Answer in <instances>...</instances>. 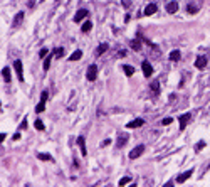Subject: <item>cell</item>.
Segmentation results:
<instances>
[{
    "mask_svg": "<svg viewBox=\"0 0 210 187\" xmlns=\"http://www.w3.org/2000/svg\"><path fill=\"white\" fill-rule=\"evenodd\" d=\"M86 78H87V81H96V78H97V66H96V64H91V66L87 68Z\"/></svg>",
    "mask_w": 210,
    "mask_h": 187,
    "instance_id": "cell-1",
    "label": "cell"
},
{
    "mask_svg": "<svg viewBox=\"0 0 210 187\" xmlns=\"http://www.w3.org/2000/svg\"><path fill=\"white\" fill-rule=\"evenodd\" d=\"M143 152H145V145H138V147H134L133 150L130 152V158H133V160H134V158L140 157Z\"/></svg>",
    "mask_w": 210,
    "mask_h": 187,
    "instance_id": "cell-2",
    "label": "cell"
},
{
    "mask_svg": "<svg viewBox=\"0 0 210 187\" xmlns=\"http://www.w3.org/2000/svg\"><path fill=\"white\" fill-rule=\"evenodd\" d=\"M192 120V113H185V115H181L178 121H180V130H185L187 128V123Z\"/></svg>",
    "mask_w": 210,
    "mask_h": 187,
    "instance_id": "cell-3",
    "label": "cell"
},
{
    "mask_svg": "<svg viewBox=\"0 0 210 187\" xmlns=\"http://www.w3.org/2000/svg\"><path fill=\"white\" fill-rule=\"evenodd\" d=\"M141 68H143V74L146 76V78H150V76L153 74V68H151V64H150L148 61H143Z\"/></svg>",
    "mask_w": 210,
    "mask_h": 187,
    "instance_id": "cell-4",
    "label": "cell"
},
{
    "mask_svg": "<svg viewBox=\"0 0 210 187\" xmlns=\"http://www.w3.org/2000/svg\"><path fill=\"white\" fill-rule=\"evenodd\" d=\"M14 68H15V71H17V76H19V81L22 83L24 81V73H22V61H15L14 62Z\"/></svg>",
    "mask_w": 210,
    "mask_h": 187,
    "instance_id": "cell-5",
    "label": "cell"
},
{
    "mask_svg": "<svg viewBox=\"0 0 210 187\" xmlns=\"http://www.w3.org/2000/svg\"><path fill=\"white\" fill-rule=\"evenodd\" d=\"M192 174H193V169H190V170H187V172L180 174V175L177 177V182H178V184H183V182H185L188 177H192Z\"/></svg>",
    "mask_w": 210,
    "mask_h": 187,
    "instance_id": "cell-6",
    "label": "cell"
},
{
    "mask_svg": "<svg viewBox=\"0 0 210 187\" xmlns=\"http://www.w3.org/2000/svg\"><path fill=\"white\" fill-rule=\"evenodd\" d=\"M205 66H207V58H205V56H198V58L195 59V68L203 69Z\"/></svg>",
    "mask_w": 210,
    "mask_h": 187,
    "instance_id": "cell-7",
    "label": "cell"
},
{
    "mask_svg": "<svg viewBox=\"0 0 210 187\" xmlns=\"http://www.w3.org/2000/svg\"><path fill=\"white\" fill-rule=\"evenodd\" d=\"M126 142H128V135H126V133H119V135H118V143H116V147L123 148L124 145H126Z\"/></svg>",
    "mask_w": 210,
    "mask_h": 187,
    "instance_id": "cell-8",
    "label": "cell"
},
{
    "mask_svg": "<svg viewBox=\"0 0 210 187\" xmlns=\"http://www.w3.org/2000/svg\"><path fill=\"white\" fill-rule=\"evenodd\" d=\"M145 125V120L143 118H136V120H133V121H130L126 127L128 128H140V127H143Z\"/></svg>",
    "mask_w": 210,
    "mask_h": 187,
    "instance_id": "cell-9",
    "label": "cell"
},
{
    "mask_svg": "<svg viewBox=\"0 0 210 187\" xmlns=\"http://www.w3.org/2000/svg\"><path fill=\"white\" fill-rule=\"evenodd\" d=\"M84 17H87V10H86V9L77 10L76 15H74V22H81V20L84 19Z\"/></svg>",
    "mask_w": 210,
    "mask_h": 187,
    "instance_id": "cell-10",
    "label": "cell"
},
{
    "mask_svg": "<svg viewBox=\"0 0 210 187\" xmlns=\"http://www.w3.org/2000/svg\"><path fill=\"white\" fill-rule=\"evenodd\" d=\"M77 145H79V148H81V153L82 155H86L87 150H86V142H84V137H77Z\"/></svg>",
    "mask_w": 210,
    "mask_h": 187,
    "instance_id": "cell-11",
    "label": "cell"
},
{
    "mask_svg": "<svg viewBox=\"0 0 210 187\" xmlns=\"http://www.w3.org/2000/svg\"><path fill=\"white\" fill-rule=\"evenodd\" d=\"M155 12H156V3H148L143 14H145V15H153Z\"/></svg>",
    "mask_w": 210,
    "mask_h": 187,
    "instance_id": "cell-12",
    "label": "cell"
},
{
    "mask_svg": "<svg viewBox=\"0 0 210 187\" xmlns=\"http://www.w3.org/2000/svg\"><path fill=\"white\" fill-rule=\"evenodd\" d=\"M178 10V2H170L168 5H166V12L168 14H175Z\"/></svg>",
    "mask_w": 210,
    "mask_h": 187,
    "instance_id": "cell-13",
    "label": "cell"
},
{
    "mask_svg": "<svg viewBox=\"0 0 210 187\" xmlns=\"http://www.w3.org/2000/svg\"><path fill=\"white\" fill-rule=\"evenodd\" d=\"M108 49H109V46H108L106 42H103V44H101V46L97 47V51H96V56H103V54H104V52H106Z\"/></svg>",
    "mask_w": 210,
    "mask_h": 187,
    "instance_id": "cell-14",
    "label": "cell"
},
{
    "mask_svg": "<svg viewBox=\"0 0 210 187\" xmlns=\"http://www.w3.org/2000/svg\"><path fill=\"white\" fill-rule=\"evenodd\" d=\"M2 76H3V79H5V83H10V69L3 68L2 69Z\"/></svg>",
    "mask_w": 210,
    "mask_h": 187,
    "instance_id": "cell-15",
    "label": "cell"
},
{
    "mask_svg": "<svg viewBox=\"0 0 210 187\" xmlns=\"http://www.w3.org/2000/svg\"><path fill=\"white\" fill-rule=\"evenodd\" d=\"M130 46H131V49H133V51H140V49H141V42H140L138 39L131 40V44H130Z\"/></svg>",
    "mask_w": 210,
    "mask_h": 187,
    "instance_id": "cell-16",
    "label": "cell"
},
{
    "mask_svg": "<svg viewBox=\"0 0 210 187\" xmlns=\"http://www.w3.org/2000/svg\"><path fill=\"white\" fill-rule=\"evenodd\" d=\"M123 71H124V74H126V76H133L134 68H133V66H128V64H126V66H123Z\"/></svg>",
    "mask_w": 210,
    "mask_h": 187,
    "instance_id": "cell-17",
    "label": "cell"
},
{
    "mask_svg": "<svg viewBox=\"0 0 210 187\" xmlns=\"http://www.w3.org/2000/svg\"><path fill=\"white\" fill-rule=\"evenodd\" d=\"M44 110H46V101H44V99H40V103L35 106V113H42Z\"/></svg>",
    "mask_w": 210,
    "mask_h": 187,
    "instance_id": "cell-18",
    "label": "cell"
},
{
    "mask_svg": "<svg viewBox=\"0 0 210 187\" xmlns=\"http://www.w3.org/2000/svg\"><path fill=\"white\" fill-rule=\"evenodd\" d=\"M198 9H200V5H198V3H197V5H188V7H187L188 14H192V15H193V14H197V12H198Z\"/></svg>",
    "mask_w": 210,
    "mask_h": 187,
    "instance_id": "cell-19",
    "label": "cell"
},
{
    "mask_svg": "<svg viewBox=\"0 0 210 187\" xmlns=\"http://www.w3.org/2000/svg\"><path fill=\"white\" fill-rule=\"evenodd\" d=\"M81 56H82V52H81L79 49L74 51V52L71 54V61H79V59H81Z\"/></svg>",
    "mask_w": 210,
    "mask_h": 187,
    "instance_id": "cell-20",
    "label": "cell"
},
{
    "mask_svg": "<svg viewBox=\"0 0 210 187\" xmlns=\"http://www.w3.org/2000/svg\"><path fill=\"white\" fill-rule=\"evenodd\" d=\"M180 51H172V52H170V61H178L180 59Z\"/></svg>",
    "mask_w": 210,
    "mask_h": 187,
    "instance_id": "cell-21",
    "label": "cell"
},
{
    "mask_svg": "<svg viewBox=\"0 0 210 187\" xmlns=\"http://www.w3.org/2000/svg\"><path fill=\"white\" fill-rule=\"evenodd\" d=\"M151 91L155 95H158V91H160V81H153L151 83Z\"/></svg>",
    "mask_w": 210,
    "mask_h": 187,
    "instance_id": "cell-22",
    "label": "cell"
},
{
    "mask_svg": "<svg viewBox=\"0 0 210 187\" xmlns=\"http://www.w3.org/2000/svg\"><path fill=\"white\" fill-rule=\"evenodd\" d=\"M37 158H39V160H47V162L52 160V157H50L49 153H37Z\"/></svg>",
    "mask_w": 210,
    "mask_h": 187,
    "instance_id": "cell-23",
    "label": "cell"
},
{
    "mask_svg": "<svg viewBox=\"0 0 210 187\" xmlns=\"http://www.w3.org/2000/svg\"><path fill=\"white\" fill-rule=\"evenodd\" d=\"M22 19H24V12H19V14H17V17L14 19V25H19L20 22H22Z\"/></svg>",
    "mask_w": 210,
    "mask_h": 187,
    "instance_id": "cell-24",
    "label": "cell"
},
{
    "mask_svg": "<svg viewBox=\"0 0 210 187\" xmlns=\"http://www.w3.org/2000/svg\"><path fill=\"white\" fill-rule=\"evenodd\" d=\"M91 29H93V24H91L89 20H87V22H84V25L81 27V30H82V32H89Z\"/></svg>",
    "mask_w": 210,
    "mask_h": 187,
    "instance_id": "cell-25",
    "label": "cell"
},
{
    "mask_svg": "<svg viewBox=\"0 0 210 187\" xmlns=\"http://www.w3.org/2000/svg\"><path fill=\"white\" fill-rule=\"evenodd\" d=\"M50 61H52V56H46V59H44V71H47V69H49Z\"/></svg>",
    "mask_w": 210,
    "mask_h": 187,
    "instance_id": "cell-26",
    "label": "cell"
},
{
    "mask_svg": "<svg viewBox=\"0 0 210 187\" xmlns=\"http://www.w3.org/2000/svg\"><path fill=\"white\" fill-rule=\"evenodd\" d=\"M34 127H35V130H44V121L42 120H35L34 121Z\"/></svg>",
    "mask_w": 210,
    "mask_h": 187,
    "instance_id": "cell-27",
    "label": "cell"
},
{
    "mask_svg": "<svg viewBox=\"0 0 210 187\" xmlns=\"http://www.w3.org/2000/svg\"><path fill=\"white\" fill-rule=\"evenodd\" d=\"M203 147H205V142H203V140H200V142H198V143L195 145V150H197V152H200V150H202Z\"/></svg>",
    "mask_w": 210,
    "mask_h": 187,
    "instance_id": "cell-28",
    "label": "cell"
},
{
    "mask_svg": "<svg viewBox=\"0 0 210 187\" xmlns=\"http://www.w3.org/2000/svg\"><path fill=\"white\" fill-rule=\"evenodd\" d=\"M54 54H56L57 58H62V54H64V49H62V47H57V49H54Z\"/></svg>",
    "mask_w": 210,
    "mask_h": 187,
    "instance_id": "cell-29",
    "label": "cell"
},
{
    "mask_svg": "<svg viewBox=\"0 0 210 187\" xmlns=\"http://www.w3.org/2000/svg\"><path fill=\"white\" fill-rule=\"evenodd\" d=\"M131 182V179L130 177H123L121 180H119V186H126V184H130Z\"/></svg>",
    "mask_w": 210,
    "mask_h": 187,
    "instance_id": "cell-30",
    "label": "cell"
},
{
    "mask_svg": "<svg viewBox=\"0 0 210 187\" xmlns=\"http://www.w3.org/2000/svg\"><path fill=\"white\" fill-rule=\"evenodd\" d=\"M121 3H123L124 9H130L131 7V0H121Z\"/></svg>",
    "mask_w": 210,
    "mask_h": 187,
    "instance_id": "cell-31",
    "label": "cell"
},
{
    "mask_svg": "<svg viewBox=\"0 0 210 187\" xmlns=\"http://www.w3.org/2000/svg\"><path fill=\"white\" fill-rule=\"evenodd\" d=\"M172 121H173V118H170V116H168V118H163L162 120V125H170Z\"/></svg>",
    "mask_w": 210,
    "mask_h": 187,
    "instance_id": "cell-32",
    "label": "cell"
},
{
    "mask_svg": "<svg viewBox=\"0 0 210 187\" xmlns=\"http://www.w3.org/2000/svg\"><path fill=\"white\" fill-rule=\"evenodd\" d=\"M47 52H49V51L46 49V47H44V49H40V52H39V56H40V58H42V59H44V58H46V56H47Z\"/></svg>",
    "mask_w": 210,
    "mask_h": 187,
    "instance_id": "cell-33",
    "label": "cell"
},
{
    "mask_svg": "<svg viewBox=\"0 0 210 187\" xmlns=\"http://www.w3.org/2000/svg\"><path fill=\"white\" fill-rule=\"evenodd\" d=\"M27 128V120H24L22 123H20V130H25Z\"/></svg>",
    "mask_w": 210,
    "mask_h": 187,
    "instance_id": "cell-34",
    "label": "cell"
}]
</instances>
